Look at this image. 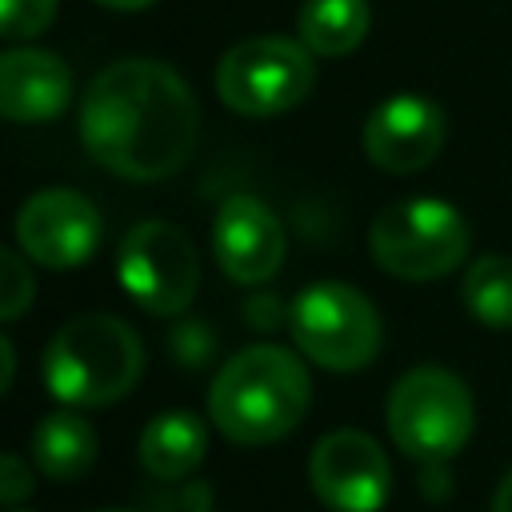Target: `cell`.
<instances>
[{"instance_id":"6da1fadb","label":"cell","mask_w":512,"mask_h":512,"mask_svg":"<svg viewBox=\"0 0 512 512\" xmlns=\"http://www.w3.org/2000/svg\"><path fill=\"white\" fill-rule=\"evenodd\" d=\"M200 140V104L188 80L152 56L112 60L80 100L84 152L120 180L156 184L176 176Z\"/></svg>"},{"instance_id":"7a4b0ae2","label":"cell","mask_w":512,"mask_h":512,"mask_svg":"<svg viewBox=\"0 0 512 512\" xmlns=\"http://www.w3.org/2000/svg\"><path fill=\"white\" fill-rule=\"evenodd\" d=\"M312 380L296 352L248 344L208 384V420L232 444H276L308 416Z\"/></svg>"},{"instance_id":"3957f363","label":"cell","mask_w":512,"mask_h":512,"mask_svg":"<svg viewBox=\"0 0 512 512\" xmlns=\"http://www.w3.org/2000/svg\"><path fill=\"white\" fill-rule=\"evenodd\" d=\"M144 372L140 336L108 312L72 316L44 348V384L64 408H108Z\"/></svg>"},{"instance_id":"277c9868","label":"cell","mask_w":512,"mask_h":512,"mask_svg":"<svg viewBox=\"0 0 512 512\" xmlns=\"http://www.w3.org/2000/svg\"><path fill=\"white\" fill-rule=\"evenodd\" d=\"M384 420L392 444L408 460L424 468H444L468 444L476 412L472 392L456 372L440 364H416L392 384Z\"/></svg>"},{"instance_id":"5b68a950","label":"cell","mask_w":512,"mask_h":512,"mask_svg":"<svg viewBox=\"0 0 512 512\" xmlns=\"http://www.w3.org/2000/svg\"><path fill=\"white\" fill-rule=\"evenodd\" d=\"M472 244L468 220L436 196H408L388 204L372 228V260L396 280H436L448 276Z\"/></svg>"},{"instance_id":"8992f818","label":"cell","mask_w":512,"mask_h":512,"mask_svg":"<svg viewBox=\"0 0 512 512\" xmlns=\"http://www.w3.org/2000/svg\"><path fill=\"white\" fill-rule=\"evenodd\" d=\"M288 328H292L296 348L328 372L368 368L384 336L372 300L360 288L340 284V280L308 284L288 308Z\"/></svg>"},{"instance_id":"52a82bcc","label":"cell","mask_w":512,"mask_h":512,"mask_svg":"<svg viewBox=\"0 0 512 512\" xmlns=\"http://www.w3.org/2000/svg\"><path fill=\"white\" fill-rule=\"evenodd\" d=\"M316 84V60L300 40L252 36L232 44L216 64V96L236 116H280L292 112Z\"/></svg>"},{"instance_id":"ba28073f","label":"cell","mask_w":512,"mask_h":512,"mask_svg":"<svg viewBox=\"0 0 512 512\" xmlns=\"http://www.w3.org/2000/svg\"><path fill=\"white\" fill-rule=\"evenodd\" d=\"M120 288L152 316H180L200 288V256L184 228L140 220L116 252Z\"/></svg>"},{"instance_id":"9c48e42d","label":"cell","mask_w":512,"mask_h":512,"mask_svg":"<svg viewBox=\"0 0 512 512\" xmlns=\"http://www.w3.org/2000/svg\"><path fill=\"white\" fill-rule=\"evenodd\" d=\"M308 484L332 512H380L392 492V468L368 432L336 428L312 444Z\"/></svg>"},{"instance_id":"30bf717a","label":"cell","mask_w":512,"mask_h":512,"mask_svg":"<svg viewBox=\"0 0 512 512\" xmlns=\"http://www.w3.org/2000/svg\"><path fill=\"white\" fill-rule=\"evenodd\" d=\"M100 212L76 188H40L16 212L20 252L52 272L80 268L100 248Z\"/></svg>"},{"instance_id":"8fae6325","label":"cell","mask_w":512,"mask_h":512,"mask_svg":"<svg viewBox=\"0 0 512 512\" xmlns=\"http://www.w3.org/2000/svg\"><path fill=\"white\" fill-rule=\"evenodd\" d=\"M288 252L284 240V224L276 220V212L248 196L236 192L216 208L212 220V256L220 264V272L232 284H264L280 272Z\"/></svg>"},{"instance_id":"7c38bea8","label":"cell","mask_w":512,"mask_h":512,"mask_svg":"<svg viewBox=\"0 0 512 512\" xmlns=\"http://www.w3.org/2000/svg\"><path fill=\"white\" fill-rule=\"evenodd\" d=\"M444 112L428 96L400 92L380 100L364 120V152L380 172L408 176L428 168L444 148Z\"/></svg>"},{"instance_id":"4fadbf2b","label":"cell","mask_w":512,"mask_h":512,"mask_svg":"<svg viewBox=\"0 0 512 512\" xmlns=\"http://www.w3.org/2000/svg\"><path fill=\"white\" fill-rule=\"evenodd\" d=\"M72 100V68L48 48L0 52V116L12 124H48Z\"/></svg>"},{"instance_id":"5bb4252c","label":"cell","mask_w":512,"mask_h":512,"mask_svg":"<svg viewBox=\"0 0 512 512\" xmlns=\"http://www.w3.org/2000/svg\"><path fill=\"white\" fill-rule=\"evenodd\" d=\"M136 456H140V464L152 480L184 484V480L196 476V468L208 456V428L196 412H184V408L160 412L144 424Z\"/></svg>"},{"instance_id":"9a60e30c","label":"cell","mask_w":512,"mask_h":512,"mask_svg":"<svg viewBox=\"0 0 512 512\" xmlns=\"http://www.w3.org/2000/svg\"><path fill=\"white\" fill-rule=\"evenodd\" d=\"M100 456V440L92 424L72 412H48L32 432V468L48 480H80Z\"/></svg>"},{"instance_id":"2e32d148","label":"cell","mask_w":512,"mask_h":512,"mask_svg":"<svg viewBox=\"0 0 512 512\" xmlns=\"http://www.w3.org/2000/svg\"><path fill=\"white\" fill-rule=\"evenodd\" d=\"M368 0H304L296 12V40L312 56H348L368 36Z\"/></svg>"},{"instance_id":"e0dca14e","label":"cell","mask_w":512,"mask_h":512,"mask_svg":"<svg viewBox=\"0 0 512 512\" xmlns=\"http://www.w3.org/2000/svg\"><path fill=\"white\" fill-rule=\"evenodd\" d=\"M460 300L480 324L512 328V260L496 252L472 260L460 284Z\"/></svg>"},{"instance_id":"ac0fdd59","label":"cell","mask_w":512,"mask_h":512,"mask_svg":"<svg viewBox=\"0 0 512 512\" xmlns=\"http://www.w3.org/2000/svg\"><path fill=\"white\" fill-rule=\"evenodd\" d=\"M36 300V276L28 260L0 244V324L20 320Z\"/></svg>"},{"instance_id":"d6986e66","label":"cell","mask_w":512,"mask_h":512,"mask_svg":"<svg viewBox=\"0 0 512 512\" xmlns=\"http://www.w3.org/2000/svg\"><path fill=\"white\" fill-rule=\"evenodd\" d=\"M60 0H0V36L4 40H32L52 28Z\"/></svg>"},{"instance_id":"ffe728a7","label":"cell","mask_w":512,"mask_h":512,"mask_svg":"<svg viewBox=\"0 0 512 512\" xmlns=\"http://www.w3.org/2000/svg\"><path fill=\"white\" fill-rule=\"evenodd\" d=\"M32 484H36V472L28 468V460L16 452H0V504L4 508L24 504L32 496Z\"/></svg>"},{"instance_id":"44dd1931","label":"cell","mask_w":512,"mask_h":512,"mask_svg":"<svg viewBox=\"0 0 512 512\" xmlns=\"http://www.w3.org/2000/svg\"><path fill=\"white\" fill-rule=\"evenodd\" d=\"M280 300L276 296H256V300H248V320L252 324H260V328H272L276 324V316H280V308H276Z\"/></svg>"},{"instance_id":"7402d4cb","label":"cell","mask_w":512,"mask_h":512,"mask_svg":"<svg viewBox=\"0 0 512 512\" xmlns=\"http://www.w3.org/2000/svg\"><path fill=\"white\" fill-rule=\"evenodd\" d=\"M12 376H16V348L8 344V336H0V396L8 392Z\"/></svg>"},{"instance_id":"603a6c76","label":"cell","mask_w":512,"mask_h":512,"mask_svg":"<svg viewBox=\"0 0 512 512\" xmlns=\"http://www.w3.org/2000/svg\"><path fill=\"white\" fill-rule=\"evenodd\" d=\"M492 512H512V468L504 472V480L496 484V496H492Z\"/></svg>"},{"instance_id":"cb8c5ba5","label":"cell","mask_w":512,"mask_h":512,"mask_svg":"<svg viewBox=\"0 0 512 512\" xmlns=\"http://www.w3.org/2000/svg\"><path fill=\"white\" fill-rule=\"evenodd\" d=\"M100 8H112V12H140V8H148V4H156V0H96Z\"/></svg>"},{"instance_id":"d4e9b609","label":"cell","mask_w":512,"mask_h":512,"mask_svg":"<svg viewBox=\"0 0 512 512\" xmlns=\"http://www.w3.org/2000/svg\"><path fill=\"white\" fill-rule=\"evenodd\" d=\"M100 512H132V508H100Z\"/></svg>"},{"instance_id":"484cf974","label":"cell","mask_w":512,"mask_h":512,"mask_svg":"<svg viewBox=\"0 0 512 512\" xmlns=\"http://www.w3.org/2000/svg\"><path fill=\"white\" fill-rule=\"evenodd\" d=\"M200 512H216V508H200Z\"/></svg>"},{"instance_id":"4316f807","label":"cell","mask_w":512,"mask_h":512,"mask_svg":"<svg viewBox=\"0 0 512 512\" xmlns=\"http://www.w3.org/2000/svg\"><path fill=\"white\" fill-rule=\"evenodd\" d=\"M12 512H24V508H12Z\"/></svg>"}]
</instances>
